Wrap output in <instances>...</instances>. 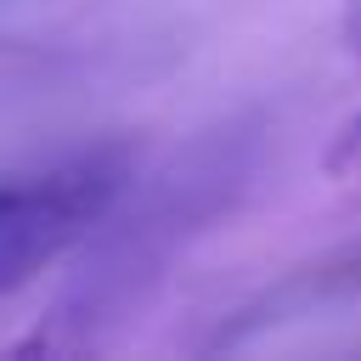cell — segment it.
Segmentation results:
<instances>
[{
	"label": "cell",
	"instance_id": "obj_2",
	"mask_svg": "<svg viewBox=\"0 0 361 361\" xmlns=\"http://www.w3.org/2000/svg\"><path fill=\"white\" fill-rule=\"evenodd\" d=\"M350 169H361V113L333 135V147H327V175H350Z\"/></svg>",
	"mask_w": 361,
	"mask_h": 361
},
{
	"label": "cell",
	"instance_id": "obj_1",
	"mask_svg": "<svg viewBox=\"0 0 361 361\" xmlns=\"http://www.w3.org/2000/svg\"><path fill=\"white\" fill-rule=\"evenodd\" d=\"M118 180V152H90L28 180H0V299L34 282L51 259H62L113 209Z\"/></svg>",
	"mask_w": 361,
	"mask_h": 361
},
{
	"label": "cell",
	"instance_id": "obj_3",
	"mask_svg": "<svg viewBox=\"0 0 361 361\" xmlns=\"http://www.w3.org/2000/svg\"><path fill=\"white\" fill-rule=\"evenodd\" d=\"M338 39H344V51L361 56V0H338Z\"/></svg>",
	"mask_w": 361,
	"mask_h": 361
}]
</instances>
